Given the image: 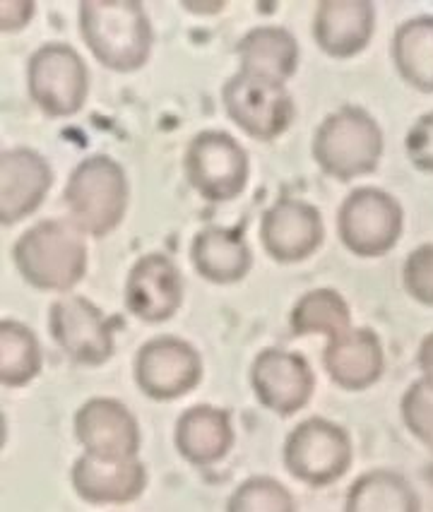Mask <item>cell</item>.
<instances>
[{"instance_id":"cell-11","label":"cell","mask_w":433,"mask_h":512,"mask_svg":"<svg viewBox=\"0 0 433 512\" xmlns=\"http://www.w3.org/2000/svg\"><path fill=\"white\" fill-rule=\"evenodd\" d=\"M53 342L80 366H102L114 356V323L82 294H63L49 308Z\"/></svg>"},{"instance_id":"cell-2","label":"cell","mask_w":433,"mask_h":512,"mask_svg":"<svg viewBox=\"0 0 433 512\" xmlns=\"http://www.w3.org/2000/svg\"><path fill=\"white\" fill-rule=\"evenodd\" d=\"M17 272L41 291H70L85 277L87 243L70 219H41L17 236L13 246Z\"/></svg>"},{"instance_id":"cell-12","label":"cell","mask_w":433,"mask_h":512,"mask_svg":"<svg viewBox=\"0 0 433 512\" xmlns=\"http://www.w3.org/2000/svg\"><path fill=\"white\" fill-rule=\"evenodd\" d=\"M75 438L87 455L123 462L140 457L142 433L135 414L116 397H90L77 407Z\"/></svg>"},{"instance_id":"cell-30","label":"cell","mask_w":433,"mask_h":512,"mask_svg":"<svg viewBox=\"0 0 433 512\" xmlns=\"http://www.w3.org/2000/svg\"><path fill=\"white\" fill-rule=\"evenodd\" d=\"M405 150L409 162L419 171L433 174V111L421 113V116L409 125L405 135Z\"/></svg>"},{"instance_id":"cell-20","label":"cell","mask_w":433,"mask_h":512,"mask_svg":"<svg viewBox=\"0 0 433 512\" xmlns=\"http://www.w3.org/2000/svg\"><path fill=\"white\" fill-rule=\"evenodd\" d=\"M234 421L227 409L215 404H193L183 409L174 426V445L186 462L207 467L234 448Z\"/></svg>"},{"instance_id":"cell-23","label":"cell","mask_w":433,"mask_h":512,"mask_svg":"<svg viewBox=\"0 0 433 512\" xmlns=\"http://www.w3.org/2000/svg\"><path fill=\"white\" fill-rule=\"evenodd\" d=\"M344 512H421V503L405 474L371 469L349 486Z\"/></svg>"},{"instance_id":"cell-34","label":"cell","mask_w":433,"mask_h":512,"mask_svg":"<svg viewBox=\"0 0 433 512\" xmlns=\"http://www.w3.org/2000/svg\"><path fill=\"white\" fill-rule=\"evenodd\" d=\"M424 476H426V484H429V488L433 491V460L426 464V469H424Z\"/></svg>"},{"instance_id":"cell-9","label":"cell","mask_w":433,"mask_h":512,"mask_svg":"<svg viewBox=\"0 0 433 512\" xmlns=\"http://www.w3.org/2000/svg\"><path fill=\"white\" fill-rule=\"evenodd\" d=\"M183 171L205 200L224 202L243 193L251 174L248 154L227 130H198L186 145Z\"/></svg>"},{"instance_id":"cell-19","label":"cell","mask_w":433,"mask_h":512,"mask_svg":"<svg viewBox=\"0 0 433 512\" xmlns=\"http://www.w3.org/2000/svg\"><path fill=\"white\" fill-rule=\"evenodd\" d=\"M376 29L371 0H320L313 13V39L332 58L357 56L369 46Z\"/></svg>"},{"instance_id":"cell-28","label":"cell","mask_w":433,"mask_h":512,"mask_svg":"<svg viewBox=\"0 0 433 512\" xmlns=\"http://www.w3.org/2000/svg\"><path fill=\"white\" fill-rule=\"evenodd\" d=\"M400 414L407 431L421 445L433 450V383L421 375L414 383H409L400 400Z\"/></svg>"},{"instance_id":"cell-16","label":"cell","mask_w":433,"mask_h":512,"mask_svg":"<svg viewBox=\"0 0 433 512\" xmlns=\"http://www.w3.org/2000/svg\"><path fill=\"white\" fill-rule=\"evenodd\" d=\"M53 183V169L32 147H5L0 152V222L17 224L44 202Z\"/></svg>"},{"instance_id":"cell-7","label":"cell","mask_w":433,"mask_h":512,"mask_svg":"<svg viewBox=\"0 0 433 512\" xmlns=\"http://www.w3.org/2000/svg\"><path fill=\"white\" fill-rule=\"evenodd\" d=\"M27 89L46 116H75L90 94V70L73 46L65 41H49L29 56Z\"/></svg>"},{"instance_id":"cell-4","label":"cell","mask_w":433,"mask_h":512,"mask_svg":"<svg viewBox=\"0 0 433 512\" xmlns=\"http://www.w3.org/2000/svg\"><path fill=\"white\" fill-rule=\"evenodd\" d=\"M311 154L328 176L354 181L376 171L383 157V130L364 106H340L318 123Z\"/></svg>"},{"instance_id":"cell-8","label":"cell","mask_w":433,"mask_h":512,"mask_svg":"<svg viewBox=\"0 0 433 512\" xmlns=\"http://www.w3.org/2000/svg\"><path fill=\"white\" fill-rule=\"evenodd\" d=\"M405 214L395 195L376 186L354 188L337 210V234L361 258H378L400 241Z\"/></svg>"},{"instance_id":"cell-25","label":"cell","mask_w":433,"mask_h":512,"mask_svg":"<svg viewBox=\"0 0 433 512\" xmlns=\"http://www.w3.org/2000/svg\"><path fill=\"white\" fill-rule=\"evenodd\" d=\"M294 335L337 337L352 327V308L340 291L330 287L308 289L294 301L289 313Z\"/></svg>"},{"instance_id":"cell-6","label":"cell","mask_w":433,"mask_h":512,"mask_svg":"<svg viewBox=\"0 0 433 512\" xmlns=\"http://www.w3.org/2000/svg\"><path fill=\"white\" fill-rule=\"evenodd\" d=\"M222 104L231 121L255 140L280 138L296 113L287 82L243 68L224 82Z\"/></svg>"},{"instance_id":"cell-13","label":"cell","mask_w":433,"mask_h":512,"mask_svg":"<svg viewBox=\"0 0 433 512\" xmlns=\"http://www.w3.org/2000/svg\"><path fill=\"white\" fill-rule=\"evenodd\" d=\"M251 388L255 400L265 409L280 416H292L311 402L316 373L299 351L268 347L251 363Z\"/></svg>"},{"instance_id":"cell-31","label":"cell","mask_w":433,"mask_h":512,"mask_svg":"<svg viewBox=\"0 0 433 512\" xmlns=\"http://www.w3.org/2000/svg\"><path fill=\"white\" fill-rule=\"evenodd\" d=\"M34 15L32 0H3L0 3V27L3 32H13V29L25 27Z\"/></svg>"},{"instance_id":"cell-3","label":"cell","mask_w":433,"mask_h":512,"mask_svg":"<svg viewBox=\"0 0 433 512\" xmlns=\"http://www.w3.org/2000/svg\"><path fill=\"white\" fill-rule=\"evenodd\" d=\"M70 222L85 236L102 238L123 222L128 210V176L109 154H87L70 171L63 190Z\"/></svg>"},{"instance_id":"cell-29","label":"cell","mask_w":433,"mask_h":512,"mask_svg":"<svg viewBox=\"0 0 433 512\" xmlns=\"http://www.w3.org/2000/svg\"><path fill=\"white\" fill-rule=\"evenodd\" d=\"M402 284L414 301L433 306V243H421L407 255Z\"/></svg>"},{"instance_id":"cell-10","label":"cell","mask_w":433,"mask_h":512,"mask_svg":"<svg viewBox=\"0 0 433 512\" xmlns=\"http://www.w3.org/2000/svg\"><path fill=\"white\" fill-rule=\"evenodd\" d=\"M133 375L150 400H179L198 388L203 378V356L188 339L157 335L135 351Z\"/></svg>"},{"instance_id":"cell-33","label":"cell","mask_w":433,"mask_h":512,"mask_svg":"<svg viewBox=\"0 0 433 512\" xmlns=\"http://www.w3.org/2000/svg\"><path fill=\"white\" fill-rule=\"evenodd\" d=\"M181 5L188 10H195V13H217V10L224 8L222 0H215V3H193V0H186Z\"/></svg>"},{"instance_id":"cell-26","label":"cell","mask_w":433,"mask_h":512,"mask_svg":"<svg viewBox=\"0 0 433 512\" xmlns=\"http://www.w3.org/2000/svg\"><path fill=\"white\" fill-rule=\"evenodd\" d=\"M44 366L39 337L15 318L0 320V383L5 388H22L32 383Z\"/></svg>"},{"instance_id":"cell-17","label":"cell","mask_w":433,"mask_h":512,"mask_svg":"<svg viewBox=\"0 0 433 512\" xmlns=\"http://www.w3.org/2000/svg\"><path fill=\"white\" fill-rule=\"evenodd\" d=\"M323 366L330 380L342 390H366L381 380L385 354L381 337L371 327H349L328 339L323 349Z\"/></svg>"},{"instance_id":"cell-14","label":"cell","mask_w":433,"mask_h":512,"mask_svg":"<svg viewBox=\"0 0 433 512\" xmlns=\"http://www.w3.org/2000/svg\"><path fill=\"white\" fill-rule=\"evenodd\" d=\"M325 238L323 214L313 202L282 195L260 217V243L270 258L299 263L313 255Z\"/></svg>"},{"instance_id":"cell-5","label":"cell","mask_w":433,"mask_h":512,"mask_svg":"<svg viewBox=\"0 0 433 512\" xmlns=\"http://www.w3.org/2000/svg\"><path fill=\"white\" fill-rule=\"evenodd\" d=\"M282 457L294 479L308 486H330L352 467L354 443L337 421L308 416L287 433Z\"/></svg>"},{"instance_id":"cell-22","label":"cell","mask_w":433,"mask_h":512,"mask_svg":"<svg viewBox=\"0 0 433 512\" xmlns=\"http://www.w3.org/2000/svg\"><path fill=\"white\" fill-rule=\"evenodd\" d=\"M239 68L287 82L299 68V41L287 27L258 25L236 41Z\"/></svg>"},{"instance_id":"cell-32","label":"cell","mask_w":433,"mask_h":512,"mask_svg":"<svg viewBox=\"0 0 433 512\" xmlns=\"http://www.w3.org/2000/svg\"><path fill=\"white\" fill-rule=\"evenodd\" d=\"M417 366L421 371V378L433 383V332H429V335L421 339L417 349Z\"/></svg>"},{"instance_id":"cell-21","label":"cell","mask_w":433,"mask_h":512,"mask_svg":"<svg viewBox=\"0 0 433 512\" xmlns=\"http://www.w3.org/2000/svg\"><path fill=\"white\" fill-rule=\"evenodd\" d=\"M191 260L198 275L215 284H231L248 275L253 265V253L239 226L207 224L195 231Z\"/></svg>"},{"instance_id":"cell-18","label":"cell","mask_w":433,"mask_h":512,"mask_svg":"<svg viewBox=\"0 0 433 512\" xmlns=\"http://www.w3.org/2000/svg\"><path fill=\"white\" fill-rule=\"evenodd\" d=\"M70 484L77 496L92 505H123L142 496L147 488V467L140 457L109 462L82 452L70 469Z\"/></svg>"},{"instance_id":"cell-1","label":"cell","mask_w":433,"mask_h":512,"mask_svg":"<svg viewBox=\"0 0 433 512\" xmlns=\"http://www.w3.org/2000/svg\"><path fill=\"white\" fill-rule=\"evenodd\" d=\"M77 22L92 56L118 73L150 61L152 22L140 0H82Z\"/></svg>"},{"instance_id":"cell-15","label":"cell","mask_w":433,"mask_h":512,"mask_svg":"<svg viewBox=\"0 0 433 512\" xmlns=\"http://www.w3.org/2000/svg\"><path fill=\"white\" fill-rule=\"evenodd\" d=\"M123 301L135 318L164 323L183 303V275L171 255L150 250L130 265Z\"/></svg>"},{"instance_id":"cell-24","label":"cell","mask_w":433,"mask_h":512,"mask_svg":"<svg viewBox=\"0 0 433 512\" xmlns=\"http://www.w3.org/2000/svg\"><path fill=\"white\" fill-rule=\"evenodd\" d=\"M390 56L409 87L433 92V15L409 17L395 29Z\"/></svg>"},{"instance_id":"cell-27","label":"cell","mask_w":433,"mask_h":512,"mask_svg":"<svg viewBox=\"0 0 433 512\" xmlns=\"http://www.w3.org/2000/svg\"><path fill=\"white\" fill-rule=\"evenodd\" d=\"M224 512H296V500L280 479L255 474L231 491Z\"/></svg>"}]
</instances>
